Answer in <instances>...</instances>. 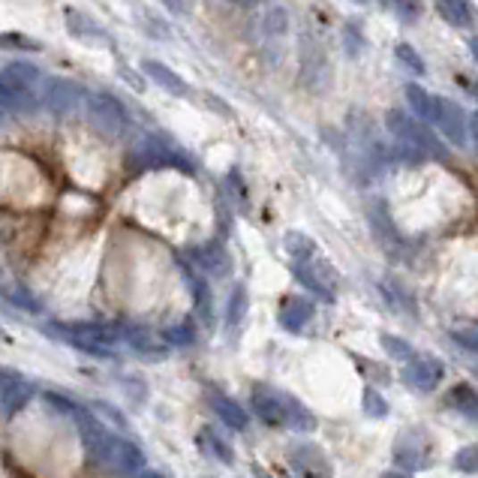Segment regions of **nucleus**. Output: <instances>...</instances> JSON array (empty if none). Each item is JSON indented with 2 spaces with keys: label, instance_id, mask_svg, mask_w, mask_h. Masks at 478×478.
<instances>
[{
  "label": "nucleus",
  "instance_id": "nucleus-1",
  "mask_svg": "<svg viewBox=\"0 0 478 478\" xmlns=\"http://www.w3.org/2000/svg\"><path fill=\"white\" fill-rule=\"evenodd\" d=\"M250 403L253 412L271 427H289L298 433H310L316 427V415L298 398L271 389V385H253Z\"/></svg>",
  "mask_w": 478,
  "mask_h": 478
},
{
  "label": "nucleus",
  "instance_id": "nucleus-2",
  "mask_svg": "<svg viewBox=\"0 0 478 478\" xmlns=\"http://www.w3.org/2000/svg\"><path fill=\"white\" fill-rule=\"evenodd\" d=\"M385 123H389L391 136L398 138V147H403L412 160H418V156H445V147L440 138L433 136V130L427 127V121H422L415 114V118H409L403 109H391L385 114Z\"/></svg>",
  "mask_w": 478,
  "mask_h": 478
},
{
  "label": "nucleus",
  "instance_id": "nucleus-3",
  "mask_svg": "<svg viewBox=\"0 0 478 478\" xmlns=\"http://www.w3.org/2000/svg\"><path fill=\"white\" fill-rule=\"evenodd\" d=\"M79 433H81V445H85V457L90 466H112L114 464V445H118V436H114L109 427L100 424V415L94 409L79 407L76 415Z\"/></svg>",
  "mask_w": 478,
  "mask_h": 478
},
{
  "label": "nucleus",
  "instance_id": "nucleus-4",
  "mask_svg": "<svg viewBox=\"0 0 478 478\" xmlns=\"http://www.w3.org/2000/svg\"><path fill=\"white\" fill-rule=\"evenodd\" d=\"M130 169H180L184 175H193V163H187L184 154L172 147L163 136L138 138L130 154Z\"/></svg>",
  "mask_w": 478,
  "mask_h": 478
},
{
  "label": "nucleus",
  "instance_id": "nucleus-5",
  "mask_svg": "<svg viewBox=\"0 0 478 478\" xmlns=\"http://www.w3.org/2000/svg\"><path fill=\"white\" fill-rule=\"evenodd\" d=\"M90 121L96 130H103L105 136H123L130 130V112L118 96L112 94H94L88 100Z\"/></svg>",
  "mask_w": 478,
  "mask_h": 478
},
{
  "label": "nucleus",
  "instance_id": "nucleus-6",
  "mask_svg": "<svg viewBox=\"0 0 478 478\" xmlns=\"http://www.w3.org/2000/svg\"><path fill=\"white\" fill-rule=\"evenodd\" d=\"M316 259V256H313ZM313 259H301V262H292V271H295V280L304 286V289H310L316 298L323 301H334L337 298V277L334 271L328 268V262H313Z\"/></svg>",
  "mask_w": 478,
  "mask_h": 478
},
{
  "label": "nucleus",
  "instance_id": "nucleus-7",
  "mask_svg": "<svg viewBox=\"0 0 478 478\" xmlns=\"http://www.w3.org/2000/svg\"><path fill=\"white\" fill-rule=\"evenodd\" d=\"M394 464H398L403 473H418V469L427 466V457H431V449H427V440L418 427H409L403 431L398 440H394Z\"/></svg>",
  "mask_w": 478,
  "mask_h": 478
},
{
  "label": "nucleus",
  "instance_id": "nucleus-8",
  "mask_svg": "<svg viewBox=\"0 0 478 478\" xmlns=\"http://www.w3.org/2000/svg\"><path fill=\"white\" fill-rule=\"evenodd\" d=\"M433 127H440V133L449 138L455 147L466 145L469 136V114L460 109L455 100H445V96H436V118Z\"/></svg>",
  "mask_w": 478,
  "mask_h": 478
},
{
  "label": "nucleus",
  "instance_id": "nucleus-9",
  "mask_svg": "<svg viewBox=\"0 0 478 478\" xmlns=\"http://www.w3.org/2000/svg\"><path fill=\"white\" fill-rule=\"evenodd\" d=\"M442 376H445L442 361L431 358V356H412L407 365H403V382L422 394L436 391V385L442 382Z\"/></svg>",
  "mask_w": 478,
  "mask_h": 478
},
{
  "label": "nucleus",
  "instance_id": "nucleus-10",
  "mask_svg": "<svg viewBox=\"0 0 478 478\" xmlns=\"http://www.w3.org/2000/svg\"><path fill=\"white\" fill-rule=\"evenodd\" d=\"M81 100V88L76 81L67 79H46L43 81V105L52 114H70L76 112V105Z\"/></svg>",
  "mask_w": 478,
  "mask_h": 478
},
{
  "label": "nucleus",
  "instance_id": "nucleus-11",
  "mask_svg": "<svg viewBox=\"0 0 478 478\" xmlns=\"http://www.w3.org/2000/svg\"><path fill=\"white\" fill-rule=\"evenodd\" d=\"M30 382L24 379L21 373H15V370L4 367V373H0V400H4V418H13L15 412L24 409V403L30 400Z\"/></svg>",
  "mask_w": 478,
  "mask_h": 478
},
{
  "label": "nucleus",
  "instance_id": "nucleus-12",
  "mask_svg": "<svg viewBox=\"0 0 478 478\" xmlns=\"http://www.w3.org/2000/svg\"><path fill=\"white\" fill-rule=\"evenodd\" d=\"M292 466L304 475H331V464H328L325 451L313 442H298L289 449Z\"/></svg>",
  "mask_w": 478,
  "mask_h": 478
},
{
  "label": "nucleus",
  "instance_id": "nucleus-13",
  "mask_svg": "<svg viewBox=\"0 0 478 478\" xmlns=\"http://www.w3.org/2000/svg\"><path fill=\"white\" fill-rule=\"evenodd\" d=\"M313 319V304L304 298V295H286L283 301H280V316L277 323L286 328V331L292 334H301L304 325H307Z\"/></svg>",
  "mask_w": 478,
  "mask_h": 478
},
{
  "label": "nucleus",
  "instance_id": "nucleus-14",
  "mask_svg": "<svg viewBox=\"0 0 478 478\" xmlns=\"http://www.w3.org/2000/svg\"><path fill=\"white\" fill-rule=\"evenodd\" d=\"M147 466V457L145 451L138 449L136 442L123 440V436H118V445H114V464L112 469H118V473L123 475H142Z\"/></svg>",
  "mask_w": 478,
  "mask_h": 478
},
{
  "label": "nucleus",
  "instance_id": "nucleus-15",
  "mask_svg": "<svg viewBox=\"0 0 478 478\" xmlns=\"http://www.w3.org/2000/svg\"><path fill=\"white\" fill-rule=\"evenodd\" d=\"M142 72L154 81L156 88L166 90V94H175V96H187V94H189L187 81L180 79L172 67H166V63H160V61H142Z\"/></svg>",
  "mask_w": 478,
  "mask_h": 478
},
{
  "label": "nucleus",
  "instance_id": "nucleus-16",
  "mask_svg": "<svg viewBox=\"0 0 478 478\" xmlns=\"http://www.w3.org/2000/svg\"><path fill=\"white\" fill-rule=\"evenodd\" d=\"M193 259L205 274H214V277H226L229 268H232V259H229V253L222 250L220 241H211L199 247V250H193Z\"/></svg>",
  "mask_w": 478,
  "mask_h": 478
},
{
  "label": "nucleus",
  "instance_id": "nucleus-17",
  "mask_svg": "<svg viewBox=\"0 0 478 478\" xmlns=\"http://www.w3.org/2000/svg\"><path fill=\"white\" fill-rule=\"evenodd\" d=\"M208 400H211V407L214 412H217V418L226 427H232V431H247V424H250V415L238 407V400L232 398H226V394H220V391H211L208 394Z\"/></svg>",
  "mask_w": 478,
  "mask_h": 478
},
{
  "label": "nucleus",
  "instance_id": "nucleus-18",
  "mask_svg": "<svg viewBox=\"0 0 478 478\" xmlns=\"http://www.w3.org/2000/svg\"><path fill=\"white\" fill-rule=\"evenodd\" d=\"M63 19H67V30L76 39H85V43H109L105 30L90 19V15L79 13V10H63Z\"/></svg>",
  "mask_w": 478,
  "mask_h": 478
},
{
  "label": "nucleus",
  "instance_id": "nucleus-19",
  "mask_svg": "<svg viewBox=\"0 0 478 478\" xmlns=\"http://www.w3.org/2000/svg\"><path fill=\"white\" fill-rule=\"evenodd\" d=\"M43 81V72L39 67L28 61H10L4 63V76H0V85H10V88H37Z\"/></svg>",
  "mask_w": 478,
  "mask_h": 478
},
{
  "label": "nucleus",
  "instance_id": "nucleus-20",
  "mask_svg": "<svg viewBox=\"0 0 478 478\" xmlns=\"http://www.w3.org/2000/svg\"><path fill=\"white\" fill-rule=\"evenodd\" d=\"M199 449L208 457L220 460V464H226V466L235 464V449L226 440H222V436L214 431V427H202V431H199Z\"/></svg>",
  "mask_w": 478,
  "mask_h": 478
},
{
  "label": "nucleus",
  "instance_id": "nucleus-21",
  "mask_svg": "<svg viewBox=\"0 0 478 478\" xmlns=\"http://www.w3.org/2000/svg\"><path fill=\"white\" fill-rule=\"evenodd\" d=\"M43 96L34 94V88H10L4 85V112H19V114H30L39 109Z\"/></svg>",
  "mask_w": 478,
  "mask_h": 478
},
{
  "label": "nucleus",
  "instance_id": "nucleus-22",
  "mask_svg": "<svg viewBox=\"0 0 478 478\" xmlns=\"http://www.w3.org/2000/svg\"><path fill=\"white\" fill-rule=\"evenodd\" d=\"M436 13H440L451 28H473V21H475L469 0H436Z\"/></svg>",
  "mask_w": 478,
  "mask_h": 478
},
{
  "label": "nucleus",
  "instance_id": "nucleus-23",
  "mask_svg": "<svg viewBox=\"0 0 478 478\" xmlns=\"http://www.w3.org/2000/svg\"><path fill=\"white\" fill-rule=\"evenodd\" d=\"M403 94H407L409 109L415 112L418 118L427 121V123H433V118H436V96L433 94H427V90L422 85H415V81H409Z\"/></svg>",
  "mask_w": 478,
  "mask_h": 478
},
{
  "label": "nucleus",
  "instance_id": "nucleus-24",
  "mask_svg": "<svg viewBox=\"0 0 478 478\" xmlns=\"http://www.w3.org/2000/svg\"><path fill=\"white\" fill-rule=\"evenodd\" d=\"M449 403L460 412V415H466V418H473V422H478V391L473 389V385L457 382L455 389L449 391Z\"/></svg>",
  "mask_w": 478,
  "mask_h": 478
},
{
  "label": "nucleus",
  "instance_id": "nucleus-25",
  "mask_svg": "<svg viewBox=\"0 0 478 478\" xmlns=\"http://www.w3.org/2000/svg\"><path fill=\"white\" fill-rule=\"evenodd\" d=\"M247 307H250V295H247V286L238 283L232 295H229V307H226V325L229 331H235V325L244 323L247 316Z\"/></svg>",
  "mask_w": 478,
  "mask_h": 478
},
{
  "label": "nucleus",
  "instance_id": "nucleus-26",
  "mask_svg": "<svg viewBox=\"0 0 478 478\" xmlns=\"http://www.w3.org/2000/svg\"><path fill=\"white\" fill-rule=\"evenodd\" d=\"M283 244H286V253H289L292 262L316 256V241H313L310 235H304V232H286L283 235Z\"/></svg>",
  "mask_w": 478,
  "mask_h": 478
},
{
  "label": "nucleus",
  "instance_id": "nucleus-27",
  "mask_svg": "<svg viewBox=\"0 0 478 478\" xmlns=\"http://www.w3.org/2000/svg\"><path fill=\"white\" fill-rule=\"evenodd\" d=\"M6 301H10L15 310L30 313V316H39V313H43V301H39L34 292L21 289V286H19V289H10V292H6Z\"/></svg>",
  "mask_w": 478,
  "mask_h": 478
},
{
  "label": "nucleus",
  "instance_id": "nucleus-28",
  "mask_svg": "<svg viewBox=\"0 0 478 478\" xmlns=\"http://www.w3.org/2000/svg\"><path fill=\"white\" fill-rule=\"evenodd\" d=\"M379 343H382V349L389 352L394 361H403V365H407V361L415 356V349H412L407 340H400L398 334H379Z\"/></svg>",
  "mask_w": 478,
  "mask_h": 478
},
{
  "label": "nucleus",
  "instance_id": "nucleus-29",
  "mask_svg": "<svg viewBox=\"0 0 478 478\" xmlns=\"http://www.w3.org/2000/svg\"><path fill=\"white\" fill-rule=\"evenodd\" d=\"M184 274H187V280H189V286H193V289H196V307H199L202 319H205V323H211L208 283H205V280H199V277H196V271H193V268H184Z\"/></svg>",
  "mask_w": 478,
  "mask_h": 478
},
{
  "label": "nucleus",
  "instance_id": "nucleus-30",
  "mask_svg": "<svg viewBox=\"0 0 478 478\" xmlns=\"http://www.w3.org/2000/svg\"><path fill=\"white\" fill-rule=\"evenodd\" d=\"M451 466H455L457 473L475 475L478 473V445H464V449H457L455 457H451Z\"/></svg>",
  "mask_w": 478,
  "mask_h": 478
},
{
  "label": "nucleus",
  "instance_id": "nucleus-31",
  "mask_svg": "<svg viewBox=\"0 0 478 478\" xmlns=\"http://www.w3.org/2000/svg\"><path fill=\"white\" fill-rule=\"evenodd\" d=\"M394 55H398V61H400L409 72H415V76H424V72H427L422 55H418L409 43H400L398 48H394Z\"/></svg>",
  "mask_w": 478,
  "mask_h": 478
},
{
  "label": "nucleus",
  "instance_id": "nucleus-32",
  "mask_svg": "<svg viewBox=\"0 0 478 478\" xmlns=\"http://www.w3.org/2000/svg\"><path fill=\"white\" fill-rule=\"evenodd\" d=\"M361 403H365V412L370 418H385V415H389V400H385L376 389H370V385L365 389V394H361Z\"/></svg>",
  "mask_w": 478,
  "mask_h": 478
},
{
  "label": "nucleus",
  "instance_id": "nucleus-33",
  "mask_svg": "<svg viewBox=\"0 0 478 478\" xmlns=\"http://www.w3.org/2000/svg\"><path fill=\"white\" fill-rule=\"evenodd\" d=\"M449 337L455 340L460 349L466 352H478V325H466V328H451Z\"/></svg>",
  "mask_w": 478,
  "mask_h": 478
},
{
  "label": "nucleus",
  "instance_id": "nucleus-34",
  "mask_svg": "<svg viewBox=\"0 0 478 478\" xmlns=\"http://www.w3.org/2000/svg\"><path fill=\"white\" fill-rule=\"evenodd\" d=\"M163 343H172V346H193V343H196V331H193L189 325L166 328V331H163Z\"/></svg>",
  "mask_w": 478,
  "mask_h": 478
},
{
  "label": "nucleus",
  "instance_id": "nucleus-35",
  "mask_svg": "<svg viewBox=\"0 0 478 478\" xmlns=\"http://www.w3.org/2000/svg\"><path fill=\"white\" fill-rule=\"evenodd\" d=\"M90 409H94V412H96V415H100V418H105V422L118 424L121 431H127V418H123L121 412L112 407V403H105V400H94V407H90Z\"/></svg>",
  "mask_w": 478,
  "mask_h": 478
},
{
  "label": "nucleus",
  "instance_id": "nucleus-36",
  "mask_svg": "<svg viewBox=\"0 0 478 478\" xmlns=\"http://www.w3.org/2000/svg\"><path fill=\"white\" fill-rule=\"evenodd\" d=\"M391 10L398 15H403L407 21H415L418 15H422L424 4H422V0H391Z\"/></svg>",
  "mask_w": 478,
  "mask_h": 478
},
{
  "label": "nucleus",
  "instance_id": "nucleus-37",
  "mask_svg": "<svg viewBox=\"0 0 478 478\" xmlns=\"http://www.w3.org/2000/svg\"><path fill=\"white\" fill-rule=\"evenodd\" d=\"M265 28H268V34H286V28H289V15H286V10L274 6V10L265 15Z\"/></svg>",
  "mask_w": 478,
  "mask_h": 478
},
{
  "label": "nucleus",
  "instance_id": "nucleus-38",
  "mask_svg": "<svg viewBox=\"0 0 478 478\" xmlns=\"http://www.w3.org/2000/svg\"><path fill=\"white\" fill-rule=\"evenodd\" d=\"M4 46H15V48H28V52H39V43H34V39L21 37V34H4Z\"/></svg>",
  "mask_w": 478,
  "mask_h": 478
},
{
  "label": "nucleus",
  "instance_id": "nucleus-39",
  "mask_svg": "<svg viewBox=\"0 0 478 478\" xmlns=\"http://www.w3.org/2000/svg\"><path fill=\"white\" fill-rule=\"evenodd\" d=\"M361 43H365V39H361V37L356 39V24H349V28H346V48H349V57L358 55Z\"/></svg>",
  "mask_w": 478,
  "mask_h": 478
},
{
  "label": "nucleus",
  "instance_id": "nucleus-40",
  "mask_svg": "<svg viewBox=\"0 0 478 478\" xmlns=\"http://www.w3.org/2000/svg\"><path fill=\"white\" fill-rule=\"evenodd\" d=\"M469 138H473L475 151H478V112L469 114Z\"/></svg>",
  "mask_w": 478,
  "mask_h": 478
},
{
  "label": "nucleus",
  "instance_id": "nucleus-41",
  "mask_svg": "<svg viewBox=\"0 0 478 478\" xmlns=\"http://www.w3.org/2000/svg\"><path fill=\"white\" fill-rule=\"evenodd\" d=\"M166 6L172 13H178V15H184L187 13V6H184V0H166Z\"/></svg>",
  "mask_w": 478,
  "mask_h": 478
},
{
  "label": "nucleus",
  "instance_id": "nucleus-42",
  "mask_svg": "<svg viewBox=\"0 0 478 478\" xmlns=\"http://www.w3.org/2000/svg\"><path fill=\"white\" fill-rule=\"evenodd\" d=\"M469 52H473V61L478 63V37L469 39Z\"/></svg>",
  "mask_w": 478,
  "mask_h": 478
},
{
  "label": "nucleus",
  "instance_id": "nucleus-43",
  "mask_svg": "<svg viewBox=\"0 0 478 478\" xmlns=\"http://www.w3.org/2000/svg\"><path fill=\"white\" fill-rule=\"evenodd\" d=\"M352 4H370V0H352Z\"/></svg>",
  "mask_w": 478,
  "mask_h": 478
}]
</instances>
